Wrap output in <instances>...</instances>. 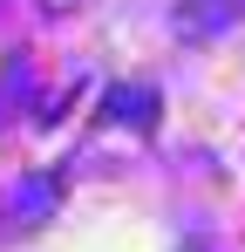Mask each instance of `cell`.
Listing matches in <instances>:
<instances>
[{
    "mask_svg": "<svg viewBox=\"0 0 245 252\" xmlns=\"http://www.w3.org/2000/svg\"><path fill=\"white\" fill-rule=\"evenodd\" d=\"M191 252H204V246H191Z\"/></svg>",
    "mask_w": 245,
    "mask_h": 252,
    "instance_id": "cell-1",
    "label": "cell"
}]
</instances>
